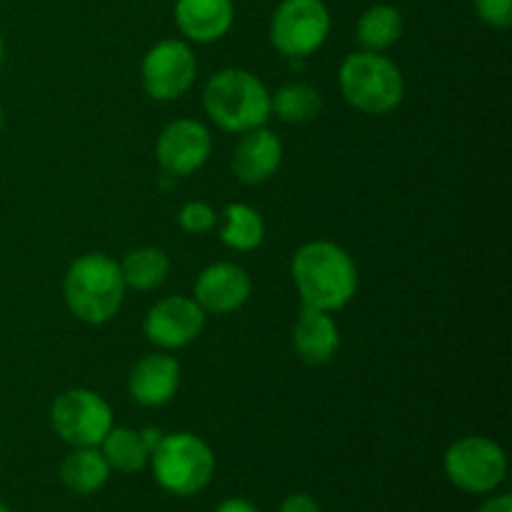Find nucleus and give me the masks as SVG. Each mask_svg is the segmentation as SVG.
I'll return each mask as SVG.
<instances>
[{
  "label": "nucleus",
  "mask_w": 512,
  "mask_h": 512,
  "mask_svg": "<svg viewBox=\"0 0 512 512\" xmlns=\"http://www.w3.org/2000/svg\"><path fill=\"white\" fill-rule=\"evenodd\" d=\"M293 283L303 305L335 313L358 293V268L340 245L330 240H310L300 245L290 263Z\"/></svg>",
  "instance_id": "1"
},
{
  "label": "nucleus",
  "mask_w": 512,
  "mask_h": 512,
  "mask_svg": "<svg viewBox=\"0 0 512 512\" xmlns=\"http://www.w3.org/2000/svg\"><path fill=\"white\" fill-rule=\"evenodd\" d=\"M120 265L105 253H85L70 263L63 280V298L70 313L88 325H105L125 300Z\"/></svg>",
  "instance_id": "2"
},
{
  "label": "nucleus",
  "mask_w": 512,
  "mask_h": 512,
  "mask_svg": "<svg viewBox=\"0 0 512 512\" xmlns=\"http://www.w3.org/2000/svg\"><path fill=\"white\" fill-rule=\"evenodd\" d=\"M203 108L220 130L243 135L268 123L270 90L250 70L225 68L205 83Z\"/></svg>",
  "instance_id": "3"
},
{
  "label": "nucleus",
  "mask_w": 512,
  "mask_h": 512,
  "mask_svg": "<svg viewBox=\"0 0 512 512\" xmlns=\"http://www.w3.org/2000/svg\"><path fill=\"white\" fill-rule=\"evenodd\" d=\"M343 98L365 115H388L403 103L405 80L398 65L383 53L358 50L340 63Z\"/></svg>",
  "instance_id": "4"
},
{
  "label": "nucleus",
  "mask_w": 512,
  "mask_h": 512,
  "mask_svg": "<svg viewBox=\"0 0 512 512\" xmlns=\"http://www.w3.org/2000/svg\"><path fill=\"white\" fill-rule=\"evenodd\" d=\"M148 465L153 468L155 483L175 498L203 493L215 475L213 448L193 433L163 435Z\"/></svg>",
  "instance_id": "5"
},
{
  "label": "nucleus",
  "mask_w": 512,
  "mask_h": 512,
  "mask_svg": "<svg viewBox=\"0 0 512 512\" xmlns=\"http://www.w3.org/2000/svg\"><path fill=\"white\" fill-rule=\"evenodd\" d=\"M445 478L470 495H490L508 475V455L485 435H465L455 440L443 458Z\"/></svg>",
  "instance_id": "6"
},
{
  "label": "nucleus",
  "mask_w": 512,
  "mask_h": 512,
  "mask_svg": "<svg viewBox=\"0 0 512 512\" xmlns=\"http://www.w3.org/2000/svg\"><path fill=\"white\" fill-rule=\"evenodd\" d=\"M330 35V10L323 0H283L270 20V43L290 60L310 58Z\"/></svg>",
  "instance_id": "7"
},
{
  "label": "nucleus",
  "mask_w": 512,
  "mask_h": 512,
  "mask_svg": "<svg viewBox=\"0 0 512 512\" xmlns=\"http://www.w3.org/2000/svg\"><path fill=\"white\" fill-rule=\"evenodd\" d=\"M50 425L73 448H98L113 428V408L88 388H70L53 400Z\"/></svg>",
  "instance_id": "8"
},
{
  "label": "nucleus",
  "mask_w": 512,
  "mask_h": 512,
  "mask_svg": "<svg viewBox=\"0 0 512 512\" xmlns=\"http://www.w3.org/2000/svg\"><path fill=\"white\" fill-rule=\"evenodd\" d=\"M198 75V58L185 40L168 38L155 43L140 65L145 93L160 103L178 100L193 88Z\"/></svg>",
  "instance_id": "9"
},
{
  "label": "nucleus",
  "mask_w": 512,
  "mask_h": 512,
  "mask_svg": "<svg viewBox=\"0 0 512 512\" xmlns=\"http://www.w3.org/2000/svg\"><path fill=\"white\" fill-rule=\"evenodd\" d=\"M205 310L188 295H170L158 300L145 313V338L160 350H180L195 343L205 328Z\"/></svg>",
  "instance_id": "10"
},
{
  "label": "nucleus",
  "mask_w": 512,
  "mask_h": 512,
  "mask_svg": "<svg viewBox=\"0 0 512 512\" xmlns=\"http://www.w3.org/2000/svg\"><path fill=\"white\" fill-rule=\"evenodd\" d=\"M213 153V138L210 130L200 120L178 118L165 125L155 143V155L165 175L185 178L193 175L208 163Z\"/></svg>",
  "instance_id": "11"
},
{
  "label": "nucleus",
  "mask_w": 512,
  "mask_h": 512,
  "mask_svg": "<svg viewBox=\"0 0 512 512\" xmlns=\"http://www.w3.org/2000/svg\"><path fill=\"white\" fill-rule=\"evenodd\" d=\"M253 295V280L238 263H213L195 280V303L213 315H230Z\"/></svg>",
  "instance_id": "12"
},
{
  "label": "nucleus",
  "mask_w": 512,
  "mask_h": 512,
  "mask_svg": "<svg viewBox=\"0 0 512 512\" xmlns=\"http://www.w3.org/2000/svg\"><path fill=\"white\" fill-rule=\"evenodd\" d=\"M180 388V363L168 353H150L133 365L128 393L143 408H160L175 398Z\"/></svg>",
  "instance_id": "13"
},
{
  "label": "nucleus",
  "mask_w": 512,
  "mask_h": 512,
  "mask_svg": "<svg viewBox=\"0 0 512 512\" xmlns=\"http://www.w3.org/2000/svg\"><path fill=\"white\" fill-rule=\"evenodd\" d=\"M283 163V143L268 128H253L240 135L233 153V173L243 185H260L273 178Z\"/></svg>",
  "instance_id": "14"
},
{
  "label": "nucleus",
  "mask_w": 512,
  "mask_h": 512,
  "mask_svg": "<svg viewBox=\"0 0 512 512\" xmlns=\"http://www.w3.org/2000/svg\"><path fill=\"white\" fill-rule=\"evenodd\" d=\"M175 25L193 43H215L230 33L233 0H175Z\"/></svg>",
  "instance_id": "15"
},
{
  "label": "nucleus",
  "mask_w": 512,
  "mask_h": 512,
  "mask_svg": "<svg viewBox=\"0 0 512 512\" xmlns=\"http://www.w3.org/2000/svg\"><path fill=\"white\" fill-rule=\"evenodd\" d=\"M293 350L305 365L330 363L340 350V330L333 313L303 305L293 325Z\"/></svg>",
  "instance_id": "16"
},
{
  "label": "nucleus",
  "mask_w": 512,
  "mask_h": 512,
  "mask_svg": "<svg viewBox=\"0 0 512 512\" xmlns=\"http://www.w3.org/2000/svg\"><path fill=\"white\" fill-rule=\"evenodd\" d=\"M110 465L100 448H73L60 465V480L75 495H93L108 483Z\"/></svg>",
  "instance_id": "17"
},
{
  "label": "nucleus",
  "mask_w": 512,
  "mask_h": 512,
  "mask_svg": "<svg viewBox=\"0 0 512 512\" xmlns=\"http://www.w3.org/2000/svg\"><path fill=\"white\" fill-rule=\"evenodd\" d=\"M403 15L393 5H370L355 25V38H358L360 48L373 50V53H383V50L393 48L403 35Z\"/></svg>",
  "instance_id": "18"
},
{
  "label": "nucleus",
  "mask_w": 512,
  "mask_h": 512,
  "mask_svg": "<svg viewBox=\"0 0 512 512\" xmlns=\"http://www.w3.org/2000/svg\"><path fill=\"white\" fill-rule=\"evenodd\" d=\"M98 448L108 460L110 470H118V473H140L150 463L148 445H145L143 435L133 428H115L113 425Z\"/></svg>",
  "instance_id": "19"
},
{
  "label": "nucleus",
  "mask_w": 512,
  "mask_h": 512,
  "mask_svg": "<svg viewBox=\"0 0 512 512\" xmlns=\"http://www.w3.org/2000/svg\"><path fill=\"white\" fill-rule=\"evenodd\" d=\"M323 110V95L308 83H288L270 95V115L283 123H310Z\"/></svg>",
  "instance_id": "20"
},
{
  "label": "nucleus",
  "mask_w": 512,
  "mask_h": 512,
  "mask_svg": "<svg viewBox=\"0 0 512 512\" xmlns=\"http://www.w3.org/2000/svg\"><path fill=\"white\" fill-rule=\"evenodd\" d=\"M118 265L120 273H123L125 288L140 290V293L160 288L170 273V258L160 248L130 250L123 258V263Z\"/></svg>",
  "instance_id": "21"
},
{
  "label": "nucleus",
  "mask_w": 512,
  "mask_h": 512,
  "mask_svg": "<svg viewBox=\"0 0 512 512\" xmlns=\"http://www.w3.org/2000/svg\"><path fill=\"white\" fill-rule=\"evenodd\" d=\"M265 238V223L255 208L245 203H230L223 213V228H220V240L230 250L248 253V250L260 248Z\"/></svg>",
  "instance_id": "22"
},
{
  "label": "nucleus",
  "mask_w": 512,
  "mask_h": 512,
  "mask_svg": "<svg viewBox=\"0 0 512 512\" xmlns=\"http://www.w3.org/2000/svg\"><path fill=\"white\" fill-rule=\"evenodd\" d=\"M178 225L190 235H203L218 225V213L203 200H190L178 210Z\"/></svg>",
  "instance_id": "23"
},
{
  "label": "nucleus",
  "mask_w": 512,
  "mask_h": 512,
  "mask_svg": "<svg viewBox=\"0 0 512 512\" xmlns=\"http://www.w3.org/2000/svg\"><path fill=\"white\" fill-rule=\"evenodd\" d=\"M475 13L490 28H508L512 23V0H475Z\"/></svg>",
  "instance_id": "24"
},
{
  "label": "nucleus",
  "mask_w": 512,
  "mask_h": 512,
  "mask_svg": "<svg viewBox=\"0 0 512 512\" xmlns=\"http://www.w3.org/2000/svg\"><path fill=\"white\" fill-rule=\"evenodd\" d=\"M278 512H320L318 500L308 493H293L280 503Z\"/></svg>",
  "instance_id": "25"
},
{
  "label": "nucleus",
  "mask_w": 512,
  "mask_h": 512,
  "mask_svg": "<svg viewBox=\"0 0 512 512\" xmlns=\"http://www.w3.org/2000/svg\"><path fill=\"white\" fill-rule=\"evenodd\" d=\"M213 512H260L258 505H253L245 498H228L223 503H218V508Z\"/></svg>",
  "instance_id": "26"
},
{
  "label": "nucleus",
  "mask_w": 512,
  "mask_h": 512,
  "mask_svg": "<svg viewBox=\"0 0 512 512\" xmlns=\"http://www.w3.org/2000/svg\"><path fill=\"white\" fill-rule=\"evenodd\" d=\"M478 512H512V498L508 493L493 495V498H488L480 505Z\"/></svg>",
  "instance_id": "27"
},
{
  "label": "nucleus",
  "mask_w": 512,
  "mask_h": 512,
  "mask_svg": "<svg viewBox=\"0 0 512 512\" xmlns=\"http://www.w3.org/2000/svg\"><path fill=\"white\" fill-rule=\"evenodd\" d=\"M140 435H143L145 445H148L150 455H153V450L158 448V443H160V440H163V435H165V433H160L158 428H148V430H140Z\"/></svg>",
  "instance_id": "28"
},
{
  "label": "nucleus",
  "mask_w": 512,
  "mask_h": 512,
  "mask_svg": "<svg viewBox=\"0 0 512 512\" xmlns=\"http://www.w3.org/2000/svg\"><path fill=\"white\" fill-rule=\"evenodd\" d=\"M3 60H5V40H3V33H0V68H3Z\"/></svg>",
  "instance_id": "29"
},
{
  "label": "nucleus",
  "mask_w": 512,
  "mask_h": 512,
  "mask_svg": "<svg viewBox=\"0 0 512 512\" xmlns=\"http://www.w3.org/2000/svg\"><path fill=\"white\" fill-rule=\"evenodd\" d=\"M3 123H5V115H3V105H0V130H3Z\"/></svg>",
  "instance_id": "30"
},
{
  "label": "nucleus",
  "mask_w": 512,
  "mask_h": 512,
  "mask_svg": "<svg viewBox=\"0 0 512 512\" xmlns=\"http://www.w3.org/2000/svg\"><path fill=\"white\" fill-rule=\"evenodd\" d=\"M0 512H13V510H10L5 503H0Z\"/></svg>",
  "instance_id": "31"
},
{
  "label": "nucleus",
  "mask_w": 512,
  "mask_h": 512,
  "mask_svg": "<svg viewBox=\"0 0 512 512\" xmlns=\"http://www.w3.org/2000/svg\"><path fill=\"white\" fill-rule=\"evenodd\" d=\"M0 450H3V445H0Z\"/></svg>",
  "instance_id": "32"
}]
</instances>
